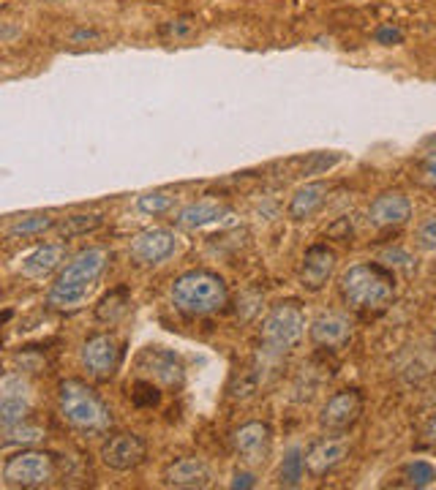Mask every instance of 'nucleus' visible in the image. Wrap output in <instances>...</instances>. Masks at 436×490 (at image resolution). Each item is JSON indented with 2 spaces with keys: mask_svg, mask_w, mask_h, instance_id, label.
Returning <instances> with one entry per match:
<instances>
[{
  "mask_svg": "<svg viewBox=\"0 0 436 490\" xmlns=\"http://www.w3.org/2000/svg\"><path fill=\"white\" fill-rule=\"evenodd\" d=\"M341 153L330 150V153H311L303 166H300V177H316V174H327L335 164H341Z\"/></svg>",
  "mask_w": 436,
  "mask_h": 490,
  "instance_id": "27",
  "label": "nucleus"
},
{
  "mask_svg": "<svg viewBox=\"0 0 436 490\" xmlns=\"http://www.w3.org/2000/svg\"><path fill=\"white\" fill-rule=\"evenodd\" d=\"M161 479H164L166 487H208L210 479H213V471L202 458L189 455V458L172 460L164 468Z\"/></svg>",
  "mask_w": 436,
  "mask_h": 490,
  "instance_id": "17",
  "label": "nucleus"
},
{
  "mask_svg": "<svg viewBox=\"0 0 436 490\" xmlns=\"http://www.w3.org/2000/svg\"><path fill=\"white\" fill-rule=\"evenodd\" d=\"M232 444H235V452L237 458L245 463V466H262L268 458H271V450H273V431L268 423H245L235 431L232 436Z\"/></svg>",
  "mask_w": 436,
  "mask_h": 490,
  "instance_id": "13",
  "label": "nucleus"
},
{
  "mask_svg": "<svg viewBox=\"0 0 436 490\" xmlns=\"http://www.w3.org/2000/svg\"><path fill=\"white\" fill-rule=\"evenodd\" d=\"M256 485V477L251 474V471H235V477H232V482H229V487H243V490H248V487H254Z\"/></svg>",
  "mask_w": 436,
  "mask_h": 490,
  "instance_id": "34",
  "label": "nucleus"
},
{
  "mask_svg": "<svg viewBox=\"0 0 436 490\" xmlns=\"http://www.w3.org/2000/svg\"><path fill=\"white\" fill-rule=\"evenodd\" d=\"M414 240L423 251H436V213L433 216H425L420 224H417V232H414Z\"/></svg>",
  "mask_w": 436,
  "mask_h": 490,
  "instance_id": "31",
  "label": "nucleus"
},
{
  "mask_svg": "<svg viewBox=\"0 0 436 490\" xmlns=\"http://www.w3.org/2000/svg\"><path fill=\"white\" fill-rule=\"evenodd\" d=\"M412 218V202L401 191H385L369 208V221L377 229H396Z\"/></svg>",
  "mask_w": 436,
  "mask_h": 490,
  "instance_id": "16",
  "label": "nucleus"
},
{
  "mask_svg": "<svg viewBox=\"0 0 436 490\" xmlns=\"http://www.w3.org/2000/svg\"><path fill=\"white\" fill-rule=\"evenodd\" d=\"M134 368H137L139 379H150L166 389H181L186 381V368H183L181 357L169 349H161V346L142 349L134 360Z\"/></svg>",
  "mask_w": 436,
  "mask_h": 490,
  "instance_id": "7",
  "label": "nucleus"
},
{
  "mask_svg": "<svg viewBox=\"0 0 436 490\" xmlns=\"http://www.w3.org/2000/svg\"><path fill=\"white\" fill-rule=\"evenodd\" d=\"M174 251H178V240H174V232H169L164 227H153V229L139 232L129 245L131 259L142 267L164 264L169 256H174Z\"/></svg>",
  "mask_w": 436,
  "mask_h": 490,
  "instance_id": "12",
  "label": "nucleus"
},
{
  "mask_svg": "<svg viewBox=\"0 0 436 490\" xmlns=\"http://www.w3.org/2000/svg\"><path fill=\"white\" fill-rule=\"evenodd\" d=\"M99 458L112 471H134L147 458V444L137 433H112L104 439Z\"/></svg>",
  "mask_w": 436,
  "mask_h": 490,
  "instance_id": "11",
  "label": "nucleus"
},
{
  "mask_svg": "<svg viewBox=\"0 0 436 490\" xmlns=\"http://www.w3.org/2000/svg\"><path fill=\"white\" fill-rule=\"evenodd\" d=\"M172 205H174V196L172 193H166V191H150V193L137 196V205L134 208L142 216H164V213L172 210Z\"/></svg>",
  "mask_w": 436,
  "mask_h": 490,
  "instance_id": "26",
  "label": "nucleus"
},
{
  "mask_svg": "<svg viewBox=\"0 0 436 490\" xmlns=\"http://www.w3.org/2000/svg\"><path fill=\"white\" fill-rule=\"evenodd\" d=\"M58 227V221L52 216H25V218H17L9 229H6V237L9 240H25V237H39L44 232H52Z\"/></svg>",
  "mask_w": 436,
  "mask_h": 490,
  "instance_id": "24",
  "label": "nucleus"
},
{
  "mask_svg": "<svg viewBox=\"0 0 436 490\" xmlns=\"http://www.w3.org/2000/svg\"><path fill=\"white\" fill-rule=\"evenodd\" d=\"M71 39L74 41H96V39H102V33L99 31H74Z\"/></svg>",
  "mask_w": 436,
  "mask_h": 490,
  "instance_id": "38",
  "label": "nucleus"
},
{
  "mask_svg": "<svg viewBox=\"0 0 436 490\" xmlns=\"http://www.w3.org/2000/svg\"><path fill=\"white\" fill-rule=\"evenodd\" d=\"M33 406V387L22 373H6L0 379V425L14 428L25 423Z\"/></svg>",
  "mask_w": 436,
  "mask_h": 490,
  "instance_id": "8",
  "label": "nucleus"
},
{
  "mask_svg": "<svg viewBox=\"0 0 436 490\" xmlns=\"http://www.w3.org/2000/svg\"><path fill=\"white\" fill-rule=\"evenodd\" d=\"M303 471H306V455L300 447H292L284 460H281V471H279V479L284 487H300L303 482Z\"/></svg>",
  "mask_w": 436,
  "mask_h": 490,
  "instance_id": "25",
  "label": "nucleus"
},
{
  "mask_svg": "<svg viewBox=\"0 0 436 490\" xmlns=\"http://www.w3.org/2000/svg\"><path fill=\"white\" fill-rule=\"evenodd\" d=\"M39 439H44V431L41 428H33V425H14V428H6V439H4V444L6 447H14V444H33V441H39Z\"/></svg>",
  "mask_w": 436,
  "mask_h": 490,
  "instance_id": "30",
  "label": "nucleus"
},
{
  "mask_svg": "<svg viewBox=\"0 0 436 490\" xmlns=\"http://www.w3.org/2000/svg\"><path fill=\"white\" fill-rule=\"evenodd\" d=\"M343 303L360 314H382L396 298V278L387 267L374 262L352 264L338 281Z\"/></svg>",
  "mask_w": 436,
  "mask_h": 490,
  "instance_id": "2",
  "label": "nucleus"
},
{
  "mask_svg": "<svg viewBox=\"0 0 436 490\" xmlns=\"http://www.w3.org/2000/svg\"><path fill=\"white\" fill-rule=\"evenodd\" d=\"M425 439H428V441H436V417L428 423V428H425Z\"/></svg>",
  "mask_w": 436,
  "mask_h": 490,
  "instance_id": "39",
  "label": "nucleus"
},
{
  "mask_svg": "<svg viewBox=\"0 0 436 490\" xmlns=\"http://www.w3.org/2000/svg\"><path fill=\"white\" fill-rule=\"evenodd\" d=\"M221 216H227L224 205H218V202H194V205H186L178 213V227L194 232V229H205V227L221 221Z\"/></svg>",
  "mask_w": 436,
  "mask_h": 490,
  "instance_id": "21",
  "label": "nucleus"
},
{
  "mask_svg": "<svg viewBox=\"0 0 436 490\" xmlns=\"http://www.w3.org/2000/svg\"><path fill=\"white\" fill-rule=\"evenodd\" d=\"M259 335L271 354H289L306 335V314L298 303H281L262 319Z\"/></svg>",
  "mask_w": 436,
  "mask_h": 490,
  "instance_id": "5",
  "label": "nucleus"
},
{
  "mask_svg": "<svg viewBox=\"0 0 436 490\" xmlns=\"http://www.w3.org/2000/svg\"><path fill=\"white\" fill-rule=\"evenodd\" d=\"M420 177L428 183V185H436V153L425 156L423 164H420Z\"/></svg>",
  "mask_w": 436,
  "mask_h": 490,
  "instance_id": "33",
  "label": "nucleus"
},
{
  "mask_svg": "<svg viewBox=\"0 0 436 490\" xmlns=\"http://www.w3.org/2000/svg\"><path fill=\"white\" fill-rule=\"evenodd\" d=\"M382 259H385L387 264H409V262H412L409 254H404V251H398V248H396V251H387Z\"/></svg>",
  "mask_w": 436,
  "mask_h": 490,
  "instance_id": "37",
  "label": "nucleus"
},
{
  "mask_svg": "<svg viewBox=\"0 0 436 490\" xmlns=\"http://www.w3.org/2000/svg\"><path fill=\"white\" fill-rule=\"evenodd\" d=\"M404 479L409 487H428L436 482V468L425 460H414V463L404 466Z\"/></svg>",
  "mask_w": 436,
  "mask_h": 490,
  "instance_id": "29",
  "label": "nucleus"
},
{
  "mask_svg": "<svg viewBox=\"0 0 436 490\" xmlns=\"http://www.w3.org/2000/svg\"><path fill=\"white\" fill-rule=\"evenodd\" d=\"M104 227V216L99 213H76V216H66L63 221H58L55 232L60 235V240H74L82 235H91L96 229Z\"/></svg>",
  "mask_w": 436,
  "mask_h": 490,
  "instance_id": "22",
  "label": "nucleus"
},
{
  "mask_svg": "<svg viewBox=\"0 0 436 490\" xmlns=\"http://www.w3.org/2000/svg\"><path fill=\"white\" fill-rule=\"evenodd\" d=\"M58 409L60 417L79 433H104L112 425L110 406L82 379H63L58 384Z\"/></svg>",
  "mask_w": 436,
  "mask_h": 490,
  "instance_id": "4",
  "label": "nucleus"
},
{
  "mask_svg": "<svg viewBox=\"0 0 436 490\" xmlns=\"http://www.w3.org/2000/svg\"><path fill=\"white\" fill-rule=\"evenodd\" d=\"M363 414V396L360 389H341L335 396L322 406V414H319V428L333 433V436H341L346 431H352L355 423L360 420Z\"/></svg>",
  "mask_w": 436,
  "mask_h": 490,
  "instance_id": "10",
  "label": "nucleus"
},
{
  "mask_svg": "<svg viewBox=\"0 0 436 490\" xmlns=\"http://www.w3.org/2000/svg\"><path fill=\"white\" fill-rule=\"evenodd\" d=\"M374 39H377L379 44H385V47H396V44L404 41V33H401L398 28H390V25H387V28H379Z\"/></svg>",
  "mask_w": 436,
  "mask_h": 490,
  "instance_id": "32",
  "label": "nucleus"
},
{
  "mask_svg": "<svg viewBox=\"0 0 436 490\" xmlns=\"http://www.w3.org/2000/svg\"><path fill=\"white\" fill-rule=\"evenodd\" d=\"M169 298L172 306L186 316H210L229 303V289L218 272L189 270L174 278Z\"/></svg>",
  "mask_w": 436,
  "mask_h": 490,
  "instance_id": "3",
  "label": "nucleus"
},
{
  "mask_svg": "<svg viewBox=\"0 0 436 490\" xmlns=\"http://www.w3.org/2000/svg\"><path fill=\"white\" fill-rule=\"evenodd\" d=\"M327 235H330V237H343V240H349V235H352V224H349V218H341L338 224H333V227L327 229Z\"/></svg>",
  "mask_w": 436,
  "mask_h": 490,
  "instance_id": "35",
  "label": "nucleus"
},
{
  "mask_svg": "<svg viewBox=\"0 0 436 490\" xmlns=\"http://www.w3.org/2000/svg\"><path fill=\"white\" fill-rule=\"evenodd\" d=\"M325 200H327V185L325 183H306L303 188H298L292 193L287 213H289L292 221H306L325 205Z\"/></svg>",
  "mask_w": 436,
  "mask_h": 490,
  "instance_id": "20",
  "label": "nucleus"
},
{
  "mask_svg": "<svg viewBox=\"0 0 436 490\" xmlns=\"http://www.w3.org/2000/svg\"><path fill=\"white\" fill-rule=\"evenodd\" d=\"M131 401H134V406H139V409H153V406H158V404H161L158 384L150 381V379H137L134 392H131Z\"/></svg>",
  "mask_w": 436,
  "mask_h": 490,
  "instance_id": "28",
  "label": "nucleus"
},
{
  "mask_svg": "<svg viewBox=\"0 0 436 490\" xmlns=\"http://www.w3.org/2000/svg\"><path fill=\"white\" fill-rule=\"evenodd\" d=\"M131 306V298H129V291L126 289H112L110 294H104L102 303L96 306V319L104 322V325H115L126 316Z\"/></svg>",
  "mask_w": 436,
  "mask_h": 490,
  "instance_id": "23",
  "label": "nucleus"
},
{
  "mask_svg": "<svg viewBox=\"0 0 436 490\" xmlns=\"http://www.w3.org/2000/svg\"><path fill=\"white\" fill-rule=\"evenodd\" d=\"M79 360H82V368L87 370V376H93L99 381H107L115 376L118 365H120V346H118V338L110 335V333H96L91 335L82 349H79Z\"/></svg>",
  "mask_w": 436,
  "mask_h": 490,
  "instance_id": "9",
  "label": "nucleus"
},
{
  "mask_svg": "<svg viewBox=\"0 0 436 490\" xmlns=\"http://www.w3.org/2000/svg\"><path fill=\"white\" fill-rule=\"evenodd\" d=\"M308 335L322 349H341L352 341V319L341 311H322L311 322Z\"/></svg>",
  "mask_w": 436,
  "mask_h": 490,
  "instance_id": "15",
  "label": "nucleus"
},
{
  "mask_svg": "<svg viewBox=\"0 0 436 490\" xmlns=\"http://www.w3.org/2000/svg\"><path fill=\"white\" fill-rule=\"evenodd\" d=\"M335 251L327 248V245H311L306 254H303V262H300V270H298V281L306 291H322L327 286V281L333 278L335 272Z\"/></svg>",
  "mask_w": 436,
  "mask_h": 490,
  "instance_id": "14",
  "label": "nucleus"
},
{
  "mask_svg": "<svg viewBox=\"0 0 436 490\" xmlns=\"http://www.w3.org/2000/svg\"><path fill=\"white\" fill-rule=\"evenodd\" d=\"M63 256H66V248H63V245H58V243H52V245H41V248H36L31 256H25V259H22L20 272H22L25 278L41 281V278L52 275V272L60 267Z\"/></svg>",
  "mask_w": 436,
  "mask_h": 490,
  "instance_id": "19",
  "label": "nucleus"
},
{
  "mask_svg": "<svg viewBox=\"0 0 436 490\" xmlns=\"http://www.w3.org/2000/svg\"><path fill=\"white\" fill-rule=\"evenodd\" d=\"M55 455L41 450H22L4 463L6 487H44L55 479Z\"/></svg>",
  "mask_w": 436,
  "mask_h": 490,
  "instance_id": "6",
  "label": "nucleus"
},
{
  "mask_svg": "<svg viewBox=\"0 0 436 490\" xmlns=\"http://www.w3.org/2000/svg\"><path fill=\"white\" fill-rule=\"evenodd\" d=\"M107 264H110V254L104 248L79 251L49 286L47 306L55 311H74V308L85 306V300L91 298L96 283L102 281Z\"/></svg>",
  "mask_w": 436,
  "mask_h": 490,
  "instance_id": "1",
  "label": "nucleus"
},
{
  "mask_svg": "<svg viewBox=\"0 0 436 490\" xmlns=\"http://www.w3.org/2000/svg\"><path fill=\"white\" fill-rule=\"evenodd\" d=\"M343 455H346V444L341 439H319L306 452V468L311 477H325L343 460Z\"/></svg>",
  "mask_w": 436,
  "mask_h": 490,
  "instance_id": "18",
  "label": "nucleus"
},
{
  "mask_svg": "<svg viewBox=\"0 0 436 490\" xmlns=\"http://www.w3.org/2000/svg\"><path fill=\"white\" fill-rule=\"evenodd\" d=\"M189 33H191V20H189V17L172 22V36H174V39H183V36H189Z\"/></svg>",
  "mask_w": 436,
  "mask_h": 490,
  "instance_id": "36",
  "label": "nucleus"
}]
</instances>
